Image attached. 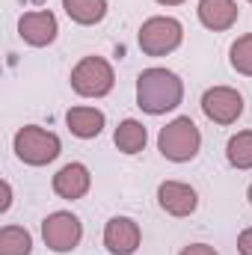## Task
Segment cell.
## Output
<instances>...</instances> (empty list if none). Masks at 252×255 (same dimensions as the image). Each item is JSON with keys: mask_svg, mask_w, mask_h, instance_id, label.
Returning <instances> with one entry per match:
<instances>
[{"mask_svg": "<svg viewBox=\"0 0 252 255\" xmlns=\"http://www.w3.org/2000/svg\"><path fill=\"white\" fill-rule=\"evenodd\" d=\"M184 101V83L175 71L151 65L145 71H139L136 77V104L142 113L148 116H163L172 113L178 104Z\"/></svg>", "mask_w": 252, "mask_h": 255, "instance_id": "obj_1", "label": "cell"}, {"mask_svg": "<svg viewBox=\"0 0 252 255\" xmlns=\"http://www.w3.org/2000/svg\"><path fill=\"white\" fill-rule=\"evenodd\" d=\"M202 148V133L190 116H175L172 122L160 128L157 133V151L172 163H187Z\"/></svg>", "mask_w": 252, "mask_h": 255, "instance_id": "obj_2", "label": "cell"}, {"mask_svg": "<svg viewBox=\"0 0 252 255\" xmlns=\"http://www.w3.org/2000/svg\"><path fill=\"white\" fill-rule=\"evenodd\" d=\"M12 148H15L21 163H27V166H48V163H54L60 157L63 142H60V136L54 130H45L39 125H24L15 133Z\"/></svg>", "mask_w": 252, "mask_h": 255, "instance_id": "obj_3", "label": "cell"}, {"mask_svg": "<svg viewBox=\"0 0 252 255\" xmlns=\"http://www.w3.org/2000/svg\"><path fill=\"white\" fill-rule=\"evenodd\" d=\"M136 42L145 57H166L184 42V27L172 15H154V18L142 21Z\"/></svg>", "mask_w": 252, "mask_h": 255, "instance_id": "obj_4", "label": "cell"}, {"mask_svg": "<svg viewBox=\"0 0 252 255\" xmlns=\"http://www.w3.org/2000/svg\"><path fill=\"white\" fill-rule=\"evenodd\" d=\"M116 86V71L104 57H83L71 68V89L80 98H104Z\"/></svg>", "mask_w": 252, "mask_h": 255, "instance_id": "obj_5", "label": "cell"}, {"mask_svg": "<svg viewBox=\"0 0 252 255\" xmlns=\"http://www.w3.org/2000/svg\"><path fill=\"white\" fill-rule=\"evenodd\" d=\"M42 238L51 253H71L83 241V223L71 211H54L42 220Z\"/></svg>", "mask_w": 252, "mask_h": 255, "instance_id": "obj_6", "label": "cell"}, {"mask_svg": "<svg viewBox=\"0 0 252 255\" xmlns=\"http://www.w3.org/2000/svg\"><path fill=\"white\" fill-rule=\"evenodd\" d=\"M202 113L214 125H235L244 116V95L232 86H211L202 95Z\"/></svg>", "mask_w": 252, "mask_h": 255, "instance_id": "obj_7", "label": "cell"}, {"mask_svg": "<svg viewBox=\"0 0 252 255\" xmlns=\"http://www.w3.org/2000/svg\"><path fill=\"white\" fill-rule=\"evenodd\" d=\"M60 33V24H57V15L48 12V9H36V12H24L18 18V36L33 45V48H45L57 39Z\"/></svg>", "mask_w": 252, "mask_h": 255, "instance_id": "obj_8", "label": "cell"}, {"mask_svg": "<svg viewBox=\"0 0 252 255\" xmlns=\"http://www.w3.org/2000/svg\"><path fill=\"white\" fill-rule=\"evenodd\" d=\"M142 241V232L136 226V220L130 217H113L104 226V247L110 255H133Z\"/></svg>", "mask_w": 252, "mask_h": 255, "instance_id": "obj_9", "label": "cell"}, {"mask_svg": "<svg viewBox=\"0 0 252 255\" xmlns=\"http://www.w3.org/2000/svg\"><path fill=\"white\" fill-rule=\"evenodd\" d=\"M157 205L169 217H190L199 208V196L184 181H163L157 187Z\"/></svg>", "mask_w": 252, "mask_h": 255, "instance_id": "obj_10", "label": "cell"}, {"mask_svg": "<svg viewBox=\"0 0 252 255\" xmlns=\"http://www.w3.org/2000/svg\"><path fill=\"white\" fill-rule=\"evenodd\" d=\"M196 15H199L202 27H208L214 33H223V30H232L238 24L241 9H238L235 0H199Z\"/></svg>", "mask_w": 252, "mask_h": 255, "instance_id": "obj_11", "label": "cell"}, {"mask_svg": "<svg viewBox=\"0 0 252 255\" xmlns=\"http://www.w3.org/2000/svg\"><path fill=\"white\" fill-rule=\"evenodd\" d=\"M92 187V175H89V169L83 166V163H65L63 169L54 175V193L60 196V199H68V202H74V199H83L86 193Z\"/></svg>", "mask_w": 252, "mask_h": 255, "instance_id": "obj_12", "label": "cell"}, {"mask_svg": "<svg viewBox=\"0 0 252 255\" xmlns=\"http://www.w3.org/2000/svg\"><path fill=\"white\" fill-rule=\"evenodd\" d=\"M65 125L77 139H95L107 125V116L98 107H71L65 113Z\"/></svg>", "mask_w": 252, "mask_h": 255, "instance_id": "obj_13", "label": "cell"}, {"mask_svg": "<svg viewBox=\"0 0 252 255\" xmlns=\"http://www.w3.org/2000/svg\"><path fill=\"white\" fill-rule=\"evenodd\" d=\"M63 9L80 27H92L107 18V0H63Z\"/></svg>", "mask_w": 252, "mask_h": 255, "instance_id": "obj_14", "label": "cell"}, {"mask_svg": "<svg viewBox=\"0 0 252 255\" xmlns=\"http://www.w3.org/2000/svg\"><path fill=\"white\" fill-rule=\"evenodd\" d=\"M113 142H116V148L122 154H139L145 148V142H148V130H145L142 122H136V119H125V122H119V128H116Z\"/></svg>", "mask_w": 252, "mask_h": 255, "instance_id": "obj_15", "label": "cell"}, {"mask_svg": "<svg viewBox=\"0 0 252 255\" xmlns=\"http://www.w3.org/2000/svg\"><path fill=\"white\" fill-rule=\"evenodd\" d=\"M33 238L21 226H3L0 229V255H30Z\"/></svg>", "mask_w": 252, "mask_h": 255, "instance_id": "obj_16", "label": "cell"}, {"mask_svg": "<svg viewBox=\"0 0 252 255\" xmlns=\"http://www.w3.org/2000/svg\"><path fill=\"white\" fill-rule=\"evenodd\" d=\"M226 157L235 169H252V130H238L229 139Z\"/></svg>", "mask_w": 252, "mask_h": 255, "instance_id": "obj_17", "label": "cell"}, {"mask_svg": "<svg viewBox=\"0 0 252 255\" xmlns=\"http://www.w3.org/2000/svg\"><path fill=\"white\" fill-rule=\"evenodd\" d=\"M229 63H232V68H235L238 74L252 77V33L235 39V45H232V51H229Z\"/></svg>", "mask_w": 252, "mask_h": 255, "instance_id": "obj_18", "label": "cell"}, {"mask_svg": "<svg viewBox=\"0 0 252 255\" xmlns=\"http://www.w3.org/2000/svg\"><path fill=\"white\" fill-rule=\"evenodd\" d=\"M178 255H220V253H217L211 244H187Z\"/></svg>", "mask_w": 252, "mask_h": 255, "instance_id": "obj_19", "label": "cell"}, {"mask_svg": "<svg viewBox=\"0 0 252 255\" xmlns=\"http://www.w3.org/2000/svg\"><path fill=\"white\" fill-rule=\"evenodd\" d=\"M238 253L241 255H252V226L238 235Z\"/></svg>", "mask_w": 252, "mask_h": 255, "instance_id": "obj_20", "label": "cell"}, {"mask_svg": "<svg viewBox=\"0 0 252 255\" xmlns=\"http://www.w3.org/2000/svg\"><path fill=\"white\" fill-rule=\"evenodd\" d=\"M0 187H3V202H0V214H6V211L12 208V187H9V181H3Z\"/></svg>", "mask_w": 252, "mask_h": 255, "instance_id": "obj_21", "label": "cell"}, {"mask_svg": "<svg viewBox=\"0 0 252 255\" xmlns=\"http://www.w3.org/2000/svg\"><path fill=\"white\" fill-rule=\"evenodd\" d=\"M154 3H160V6H181L184 0H154Z\"/></svg>", "mask_w": 252, "mask_h": 255, "instance_id": "obj_22", "label": "cell"}, {"mask_svg": "<svg viewBox=\"0 0 252 255\" xmlns=\"http://www.w3.org/2000/svg\"><path fill=\"white\" fill-rule=\"evenodd\" d=\"M247 199H250V205H252V184H250V190H247Z\"/></svg>", "mask_w": 252, "mask_h": 255, "instance_id": "obj_23", "label": "cell"}, {"mask_svg": "<svg viewBox=\"0 0 252 255\" xmlns=\"http://www.w3.org/2000/svg\"><path fill=\"white\" fill-rule=\"evenodd\" d=\"M250 3H252V0H250Z\"/></svg>", "mask_w": 252, "mask_h": 255, "instance_id": "obj_24", "label": "cell"}]
</instances>
